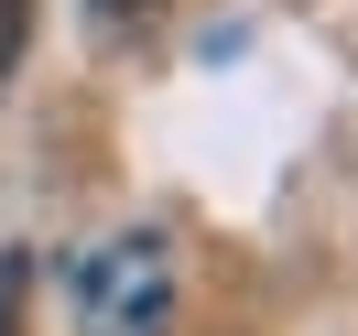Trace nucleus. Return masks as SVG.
I'll list each match as a JSON object with an SVG mask.
<instances>
[{
  "label": "nucleus",
  "instance_id": "nucleus-1",
  "mask_svg": "<svg viewBox=\"0 0 358 336\" xmlns=\"http://www.w3.org/2000/svg\"><path fill=\"white\" fill-rule=\"evenodd\" d=\"M76 326L87 336H174V239L120 228L109 249L76 261Z\"/></svg>",
  "mask_w": 358,
  "mask_h": 336
},
{
  "label": "nucleus",
  "instance_id": "nucleus-2",
  "mask_svg": "<svg viewBox=\"0 0 358 336\" xmlns=\"http://www.w3.org/2000/svg\"><path fill=\"white\" fill-rule=\"evenodd\" d=\"M0 336H33V249H0Z\"/></svg>",
  "mask_w": 358,
  "mask_h": 336
},
{
  "label": "nucleus",
  "instance_id": "nucleus-3",
  "mask_svg": "<svg viewBox=\"0 0 358 336\" xmlns=\"http://www.w3.org/2000/svg\"><path fill=\"white\" fill-rule=\"evenodd\" d=\"M163 11H174V0H87V22L109 33V44H120V33H141V22H163Z\"/></svg>",
  "mask_w": 358,
  "mask_h": 336
},
{
  "label": "nucleus",
  "instance_id": "nucleus-4",
  "mask_svg": "<svg viewBox=\"0 0 358 336\" xmlns=\"http://www.w3.org/2000/svg\"><path fill=\"white\" fill-rule=\"evenodd\" d=\"M33 44V0H0V87H11V66H22Z\"/></svg>",
  "mask_w": 358,
  "mask_h": 336
}]
</instances>
